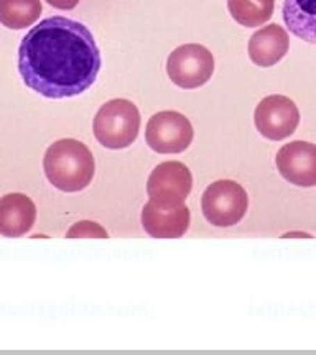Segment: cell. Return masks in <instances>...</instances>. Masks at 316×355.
<instances>
[{
  "mask_svg": "<svg viewBox=\"0 0 316 355\" xmlns=\"http://www.w3.org/2000/svg\"><path fill=\"white\" fill-rule=\"evenodd\" d=\"M283 21L297 38L316 44V0H283Z\"/></svg>",
  "mask_w": 316,
  "mask_h": 355,
  "instance_id": "cell-13",
  "label": "cell"
},
{
  "mask_svg": "<svg viewBox=\"0 0 316 355\" xmlns=\"http://www.w3.org/2000/svg\"><path fill=\"white\" fill-rule=\"evenodd\" d=\"M37 219V206L28 196L12 193L0 198V235L22 237L30 232Z\"/></svg>",
  "mask_w": 316,
  "mask_h": 355,
  "instance_id": "cell-12",
  "label": "cell"
},
{
  "mask_svg": "<svg viewBox=\"0 0 316 355\" xmlns=\"http://www.w3.org/2000/svg\"><path fill=\"white\" fill-rule=\"evenodd\" d=\"M167 73L175 86L198 89L204 86L215 73V58L203 44H181L168 56Z\"/></svg>",
  "mask_w": 316,
  "mask_h": 355,
  "instance_id": "cell-5",
  "label": "cell"
},
{
  "mask_svg": "<svg viewBox=\"0 0 316 355\" xmlns=\"http://www.w3.org/2000/svg\"><path fill=\"white\" fill-rule=\"evenodd\" d=\"M66 237L74 239V237H99V239H108V232L101 227L96 222L83 220L74 224L68 232H66Z\"/></svg>",
  "mask_w": 316,
  "mask_h": 355,
  "instance_id": "cell-16",
  "label": "cell"
},
{
  "mask_svg": "<svg viewBox=\"0 0 316 355\" xmlns=\"http://www.w3.org/2000/svg\"><path fill=\"white\" fill-rule=\"evenodd\" d=\"M228 8L239 25L256 28L272 19L275 0H228Z\"/></svg>",
  "mask_w": 316,
  "mask_h": 355,
  "instance_id": "cell-15",
  "label": "cell"
},
{
  "mask_svg": "<svg viewBox=\"0 0 316 355\" xmlns=\"http://www.w3.org/2000/svg\"><path fill=\"white\" fill-rule=\"evenodd\" d=\"M51 7L60 8V10H71L79 3V0H47Z\"/></svg>",
  "mask_w": 316,
  "mask_h": 355,
  "instance_id": "cell-17",
  "label": "cell"
},
{
  "mask_svg": "<svg viewBox=\"0 0 316 355\" xmlns=\"http://www.w3.org/2000/svg\"><path fill=\"white\" fill-rule=\"evenodd\" d=\"M290 48L287 30L277 24H270L257 30L249 40V58L260 68H270L282 61Z\"/></svg>",
  "mask_w": 316,
  "mask_h": 355,
  "instance_id": "cell-11",
  "label": "cell"
},
{
  "mask_svg": "<svg viewBox=\"0 0 316 355\" xmlns=\"http://www.w3.org/2000/svg\"><path fill=\"white\" fill-rule=\"evenodd\" d=\"M247 207V191L231 180H221L209 184L201 198L204 219L216 227H233L242 220Z\"/></svg>",
  "mask_w": 316,
  "mask_h": 355,
  "instance_id": "cell-4",
  "label": "cell"
},
{
  "mask_svg": "<svg viewBox=\"0 0 316 355\" xmlns=\"http://www.w3.org/2000/svg\"><path fill=\"white\" fill-rule=\"evenodd\" d=\"M253 122L262 137L280 141L295 133L300 123V110L290 97L274 94L259 102Z\"/></svg>",
  "mask_w": 316,
  "mask_h": 355,
  "instance_id": "cell-7",
  "label": "cell"
},
{
  "mask_svg": "<svg viewBox=\"0 0 316 355\" xmlns=\"http://www.w3.org/2000/svg\"><path fill=\"white\" fill-rule=\"evenodd\" d=\"M48 181L65 193H78L91 184L96 163L91 150L74 139L58 140L48 146L43 158Z\"/></svg>",
  "mask_w": 316,
  "mask_h": 355,
  "instance_id": "cell-2",
  "label": "cell"
},
{
  "mask_svg": "<svg viewBox=\"0 0 316 355\" xmlns=\"http://www.w3.org/2000/svg\"><path fill=\"white\" fill-rule=\"evenodd\" d=\"M193 188V176L181 162H165L155 166L147 181L149 198L162 204H185Z\"/></svg>",
  "mask_w": 316,
  "mask_h": 355,
  "instance_id": "cell-8",
  "label": "cell"
},
{
  "mask_svg": "<svg viewBox=\"0 0 316 355\" xmlns=\"http://www.w3.org/2000/svg\"><path fill=\"white\" fill-rule=\"evenodd\" d=\"M194 137L193 125L183 114L163 110L147 123L145 140L153 152L162 155L183 153Z\"/></svg>",
  "mask_w": 316,
  "mask_h": 355,
  "instance_id": "cell-6",
  "label": "cell"
},
{
  "mask_svg": "<svg viewBox=\"0 0 316 355\" xmlns=\"http://www.w3.org/2000/svg\"><path fill=\"white\" fill-rule=\"evenodd\" d=\"M40 0H0V24L10 30L32 26L42 15Z\"/></svg>",
  "mask_w": 316,
  "mask_h": 355,
  "instance_id": "cell-14",
  "label": "cell"
},
{
  "mask_svg": "<svg viewBox=\"0 0 316 355\" xmlns=\"http://www.w3.org/2000/svg\"><path fill=\"white\" fill-rule=\"evenodd\" d=\"M275 165L280 176L300 188L316 186V145L295 140L278 150Z\"/></svg>",
  "mask_w": 316,
  "mask_h": 355,
  "instance_id": "cell-9",
  "label": "cell"
},
{
  "mask_svg": "<svg viewBox=\"0 0 316 355\" xmlns=\"http://www.w3.org/2000/svg\"><path fill=\"white\" fill-rule=\"evenodd\" d=\"M102 66L99 46L81 21L50 17L32 26L19 48V73L25 86L48 99L86 92Z\"/></svg>",
  "mask_w": 316,
  "mask_h": 355,
  "instance_id": "cell-1",
  "label": "cell"
},
{
  "mask_svg": "<svg viewBox=\"0 0 316 355\" xmlns=\"http://www.w3.org/2000/svg\"><path fill=\"white\" fill-rule=\"evenodd\" d=\"M96 140L109 150H122L137 140L140 112L133 102L113 99L101 105L92 123Z\"/></svg>",
  "mask_w": 316,
  "mask_h": 355,
  "instance_id": "cell-3",
  "label": "cell"
},
{
  "mask_svg": "<svg viewBox=\"0 0 316 355\" xmlns=\"http://www.w3.org/2000/svg\"><path fill=\"white\" fill-rule=\"evenodd\" d=\"M190 209L185 204H162L150 199L142 209V225L150 237L178 239L190 227Z\"/></svg>",
  "mask_w": 316,
  "mask_h": 355,
  "instance_id": "cell-10",
  "label": "cell"
}]
</instances>
